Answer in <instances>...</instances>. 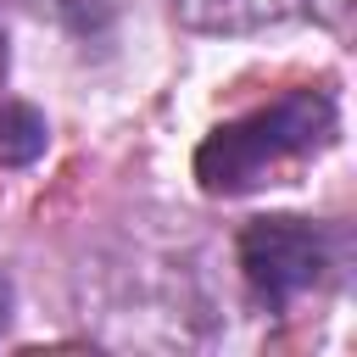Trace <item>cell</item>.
Masks as SVG:
<instances>
[{"label":"cell","instance_id":"obj_1","mask_svg":"<svg viewBox=\"0 0 357 357\" xmlns=\"http://www.w3.org/2000/svg\"><path fill=\"white\" fill-rule=\"evenodd\" d=\"M335 134V106L324 89H296L229 128H218L201 151H195V178L212 195H240L251 184H262L273 167L312 156L324 139Z\"/></svg>","mask_w":357,"mask_h":357},{"label":"cell","instance_id":"obj_2","mask_svg":"<svg viewBox=\"0 0 357 357\" xmlns=\"http://www.w3.org/2000/svg\"><path fill=\"white\" fill-rule=\"evenodd\" d=\"M240 268H245V284L257 290V301L290 307L296 296H307L324 279L329 240H324V229H312L301 218H257L240 234Z\"/></svg>","mask_w":357,"mask_h":357},{"label":"cell","instance_id":"obj_3","mask_svg":"<svg viewBox=\"0 0 357 357\" xmlns=\"http://www.w3.org/2000/svg\"><path fill=\"white\" fill-rule=\"evenodd\" d=\"M301 6H312V0H173V11L190 28H206V33H245V28L279 22Z\"/></svg>","mask_w":357,"mask_h":357},{"label":"cell","instance_id":"obj_4","mask_svg":"<svg viewBox=\"0 0 357 357\" xmlns=\"http://www.w3.org/2000/svg\"><path fill=\"white\" fill-rule=\"evenodd\" d=\"M45 139H50V128H45V117H39L33 106L0 100V162H6V167L39 162V156H45Z\"/></svg>","mask_w":357,"mask_h":357},{"label":"cell","instance_id":"obj_5","mask_svg":"<svg viewBox=\"0 0 357 357\" xmlns=\"http://www.w3.org/2000/svg\"><path fill=\"white\" fill-rule=\"evenodd\" d=\"M6 324H11V279L0 273V329H6Z\"/></svg>","mask_w":357,"mask_h":357},{"label":"cell","instance_id":"obj_6","mask_svg":"<svg viewBox=\"0 0 357 357\" xmlns=\"http://www.w3.org/2000/svg\"><path fill=\"white\" fill-rule=\"evenodd\" d=\"M0 78H6V33H0Z\"/></svg>","mask_w":357,"mask_h":357}]
</instances>
